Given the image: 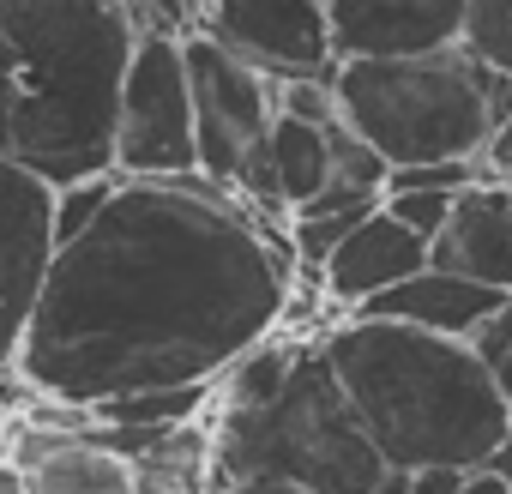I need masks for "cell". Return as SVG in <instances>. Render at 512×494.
<instances>
[{"label":"cell","mask_w":512,"mask_h":494,"mask_svg":"<svg viewBox=\"0 0 512 494\" xmlns=\"http://www.w3.org/2000/svg\"><path fill=\"white\" fill-rule=\"evenodd\" d=\"M284 308L290 260L253 205L205 175H115L103 211L49 254L13 380L55 410L211 386Z\"/></svg>","instance_id":"6da1fadb"},{"label":"cell","mask_w":512,"mask_h":494,"mask_svg":"<svg viewBox=\"0 0 512 494\" xmlns=\"http://www.w3.org/2000/svg\"><path fill=\"white\" fill-rule=\"evenodd\" d=\"M121 0H0V157L61 187L115 169Z\"/></svg>","instance_id":"7a4b0ae2"},{"label":"cell","mask_w":512,"mask_h":494,"mask_svg":"<svg viewBox=\"0 0 512 494\" xmlns=\"http://www.w3.org/2000/svg\"><path fill=\"white\" fill-rule=\"evenodd\" d=\"M320 356L392 476L476 470L512 428L488 368L464 338L350 314Z\"/></svg>","instance_id":"3957f363"},{"label":"cell","mask_w":512,"mask_h":494,"mask_svg":"<svg viewBox=\"0 0 512 494\" xmlns=\"http://www.w3.org/2000/svg\"><path fill=\"white\" fill-rule=\"evenodd\" d=\"M205 464L223 488L284 482L302 494H374L392 470L368 446L356 410L344 404L320 344H302L284 392L260 410H217L205 434Z\"/></svg>","instance_id":"277c9868"},{"label":"cell","mask_w":512,"mask_h":494,"mask_svg":"<svg viewBox=\"0 0 512 494\" xmlns=\"http://www.w3.org/2000/svg\"><path fill=\"white\" fill-rule=\"evenodd\" d=\"M494 73L458 49L404 55V61H338L332 103L338 121L386 163H476L494 127L488 109Z\"/></svg>","instance_id":"5b68a950"},{"label":"cell","mask_w":512,"mask_h":494,"mask_svg":"<svg viewBox=\"0 0 512 494\" xmlns=\"http://www.w3.org/2000/svg\"><path fill=\"white\" fill-rule=\"evenodd\" d=\"M187 97H193V157L199 175L223 193H235L253 211H278L272 175H266V133H272V79L235 61L223 43H211L199 25L181 37Z\"/></svg>","instance_id":"8992f818"},{"label":"cell","mask_w":512,"mask_h":494,"mask_svg":"<svg viewBox=\"0 0 512 494\" xmlns=\"http://www.w3.org/2000/svg\"><path fill=\"white\" fill-rule=\"evenodd\" d=\"M115 175L169 181L199 175L193 157V97L175 37H139L115 97Z\"/></svg>","instance_id":"52a82bcc"},{"label":"cell","mask_w":512,"mask_h":494,"mask_svg":"<svg viewBox=\"0 0 512 494\" xmlns=\"http://www.w3.org/2000/svg\"><path fill=\"white\" fill-rule=\"evenodd\" d=\"M199 31L266 79H332L326 0H205Z\"/></svg>","instance_id":"ba28073f"},{"label":"cell","mask_w":512,"mask_h":494,"mask_svg":"<svg viewBox=\"0 0 512 494\" xmlns=\"http://www.w3.org/2000/svg\"><path fill=\"white\" fill-rule=\"evenodd\" d=\"M49 181L25 175L19 163L0 157V380H13V356L25 344L55 229H49Z\"/></svg>","instance_id":"9c48e42d"},{"label":"cell","mask_w":512,"mask_h":494,"mask_svg":"<svg viewBox=\"0 0 512 494\" xmlns=\"http://www.w3.org/2000/svg\"><path fill=\"white\" fill-rule=\"evenodd\" d=\"M470 0H326L338 61H404L464 43Z\"/></svg>","instance_id":"30bf717a"},{"label":"cell","mask_w":512,"mask_h":494,"mask_svg":"<svg viewBox=\"0 0 512 494\" xmlns=\"http://www.w3.org/2000/svg\"><path fill=\"white\" fill-rule=\"evenodd\" d=\"M428 266L512 296V181L476 175L452 193V211L428 241Z\"/></svg>","instance_id":"8fae6325"},{"label":"cell","mask_w":512,"mask_h":494,"mask_svg":"<svg viewBox=\"0 0 512 494\" xmlns=\"http://www.w3.org/2000/svg\"><path fill=\"white\" fill-rule=\"evenodd\" d=\"M428 266V241L422 235H410L386 205L380 211H368L332 254H326V266H320V290L338 302V308H368L374 296H386L392 284H404L410 272H422Z\"/></svg>","instance_id":"7c38bea8"},{"label":"cell","mask_w":512,"mask_h":494,"mask_svg":"<svg viewBox=\"0 0 512 494\" xmlns=\"http://www.w3.org/2000/svg\"><path fill=\"white\" fill-rule=\"evenodd\" d=\"M506 296L488 284H470L458 272L422 266L404 284H392L386 296H374L368 308H356L362 320H392V326H416V332H440V338H470Z\"/></svg>","instance_id":"4fadbf2b"},{"label":"cell","mask_w":512,"mask_h":494,"mask_svg":"<svg viewBox=\"0 0 512 494\" xmlns=\"http://www.w3.org/2000/svg\"><path fill=\"white\" fill-rule=\"evenodd\" d=\"M31 494H145L133 458H121L115 446H103L91 428H67L31 470H25Z\"/></svg>","instance_id":"5bb4252c"},{"label":"cell","mask_w":512,"mask_h":494,"mask_svg":"<svg viewBox=\"0 0 512 494\" xmlns=\"http://www.w3.org/2000/svg\"><path fill=\"white\" fill-rule=\"evenodd\" d=\"M332 127H338V121H302V115H278V109H272L266 175H272L278 211L308 205V199L332 181Z\"/></svg>","instance_id":"9a60e30c"},{"label":"cell","mask_w":512,"mask_h":494,"mask_svg":"<svg viewBox=\"0 0 512 494\" xmlns=\"http://www.w3.org/2000/svg\"><path fill=\"white\" fill-rule=\"evenodd\" d=\"M296 356H302V344H284L278 332H272V338H260L247 356H235V362L211 380L217 410H260V404H272V398L284 392V380H290Z\"/></svg>","instance_id":"2e32d148"},{"label":"cell","mask_w":512,"mask_h":494,"mask_svg":"<svg viewBox=\"0 0 512 494\" xmlns=\"http://www.w3.org/2000/svg\"><path fill=\"white\" fill-rule=\"evenodd\" d=\"M464 55H476L488 73L512 79V0H470V13H464Z\"/></svg>","instance_id":"e0dca14e"},{"label":"cell","mask_w":512,"mask_h":494,"mask_svg":"<svg viewBox=\"0 0 512 494\" xmlns=\"http://www.w3.org/2000/svg\"><path fill=\"white\" fill-rule=\"evenodd\" d=\"M109 193H115V169H109V175H85V181H61V187L49 193V229H55V247L73 241V235L103 211Z\"/></svg>","instance_id":"ac0fdd59"},{"label":"cell","mask_w":512,"mask_h":494,"mask_svg":"<svg viewBox=\"0 0 512 494\" xmlns=\"http://www.w3.org/2000/svg\"><path fill=\"white\" fill-rule=\"evenodd\" d=\"M464 344L476 350V362L488 368V380H494V392H500V404H506V416H512V296H506Z\"/></svg>","instance_id":"d6986e66"},{"label":"cell","mask_w":512,"mask_h":494,"mask_svg":"<svg viewBox=\"0 0 512 494\" xmlns=\"http://www.w3.org/2000/svg\"><path fill=\"white\" fill-rule=\"evenodd\" d=\"M380 205H386L410 235L434 241L440 223H446V211H452V187H398V193H380Z\"/></svg>","instance_id":"ffe728a7"},{"label":"cell","mask_w":512,"mask_h":494,"mask_svg":"<svg viewBox=\"0 0 512 494\" xmlns=\"http://www.w3.org/2000/svg\"><path fill=\"white\" fill-rule=\"evenodd\" d=\"M332 181H338V187H356V193H380V187H386V163H380L344 121L332 127Z\"/></svg>","instance_id":"44dd1931"},{"label":"cell","mask_w":512,"mask_h":494,"mask_svg":"<svg viewBox=\"0 0 512 494\" xmlns=\"http://www.w3.org/2000/svg\"><path fill=\"white\" fill-rule=\"evenodd\" d=\"M476 169H482L488 181H512V115L488 127V139H482V157H476Z\"/></svg>","instance_id":"7402d4cb"},{"label":"cell","mask_w":512,"mask_h":494,"mask_svg":"<svg viewBox=\"0 0 512 494\" xmlns=\"http://www.w3.org/2000/svg\"><path fill=\"white\" fill-rule=\"evenodd\" d=\"M476 470H488V476H494V482H500V488L512 494V428H506V440H500V446H494V452H488V458H482Z\"/></svg>","instance_id":"603a6c76"},{"label":"cell","mask_w":512,"mask_h":494,"mask_svg":"<svg viewBox=\"0 0 512 494\" xmlns=\"http://www.w3.org/2000/svg\"><path fill=\"white\" fill-rule=\"evenodd\" d=\"M0 494H31V488H25V470L7 464V458H0Z\"/></svg>","instance_id":"cb8c5ba5"},{"label":"cell","mask_w":512,"mask_h":494,"mask_svg":"<svg viewBox=\"0 0 512 494\" xmlns=\"http://www.w3.org/2000/svg\"><path fill=\"white\" fill-rule=\"evenodd\" d=\"M458 494H506V488H500V482H494V476H488V470H470V476H464V488H458Z\"/></svg>","instance_id":"d4e9b609"},{"label":"cell","mask_w":512,"mask_h":494,"mask_svg":"<svg viewBox=\"0 0 512 494\" xmlns=\"http://www.w3.org/2000/svg\"><path fill=\"white\" fill-rule=\"evenodd\" d=\"M229 494H302V488H284V482H241V488H229Z\"/></svg>","instance_id":"484cf974"}]
</instances>
